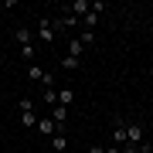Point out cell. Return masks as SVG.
<instances>
[{"instance_id":"11","label":"cell","mask_w":153,"mask_h":153,"mask_svg":"<svg viewBox=\"0 0 153 153\" xmlns=\"http://www.w3.org/2000/svg\"><path fill=\"white\" fill-rule=\"evenodd\" d=\"M82 24H85V31H92L95 24H99V14H95V10H88V14L82 17Z\"/></svg>"},{"instance_id":"14","label":"cell","mask_w":153,"mask_h":153,"mask_svg":"<svg viewBox=\"0 0 153 153\" xmlns=\"http://www.w3.org/2000/svg\"><path fill=\"white\" fill-rule=\"evenodd\" d=\"M78 41H82V44H92L95 34H92V31H82V34H78Z\"/></svg>"},{"instance_id":"17","label":"cell","mask_w":153,"mask_h":153,"mask_svg":"<svg viewBox=\"0 0 153 153\" xmlns=\"http://www.w3.org/2000/svg\"><path fill=\"white\" fill-rule=\"evenodd\" d=\"M105 153H119V146H105Z\"/></svg>"},{"instance_id":"9","label":"cell","mask_w":153,"mask_h":153,"mask_svg":"<svg viewBox=\"0 0 153 153\" xmlns=\"http://www.w3.org/2000/svg\"><path fill=\"white\" fill-rule=\"evenodd\" d=\"M51 146H55L58 153H65L68 150V136H65V133H55V143H51Z\"/></svg>"},{"instance_id":"1","label":"cell","mask_w":153,"mask_h":153,"mask_svg":"<svg viewBox=\"0 0 153 153\" xmlns=\"http://www.w3.org/2000/svg\"><path fill=\"white\" fill-rule=\"evenodd\" d=\"M17 109H21V126H24V129H34V126H38V116H34V99H21V102H17Z\"/></svg>"},{"instance_id":"10","label":"cell","mask_w":153,"mask_h":153,"mask_svg":"<svg viewBox=\"0 0 153 153\" xmlns=\"http://www.w3.org/2000/svg\"><path fill=\"white\" fill-rule=\"evenodd\" d=\"M41 102H44V105H51V109H55V105H58V92H55V88H48V92L41 95Z\"/></svg>"},{"instance_id":"5","label":"cell","mask_w":153,"mask_h":153,"mask_svg":"<svg viewBox=\"0 0 153 153\" xmlns=\"http://www.w3.org/2000/svg\"><path fill=\"white\" fill-rule=\"evenodd\" d=\"M34 129H38L41 136H55L58 126H55V119H38V126H34Z\"/></svg>"},{"instance_id":"12","label":"cell","mask_w":153,"mask_h":153,"mask_svg":"<svg viewBox=\"0 0 153 153\" xmlns=\"http://www.w3.org/2000/svg\"><path fill=\"white\" fill-rule=\"evenodd\" d=\"M27 78L41 82V78H44V68H41V65H27Z\"/></svg>"},{"instance_id":"6","label":"cell","mask_w":153,"mask_h":153,"mask_svg":"<svg viewBox=\"0 0 153 153\" xmlns=\"http://www.w3.org/2000/svg\"><path fill=\"white\" fill-rule=\"evenodd\" d=\"M71 102H75V88H71V85H65V88H58V105H65V109H68Z\"/></svg>"},{"instance_id":"7","label":"cell","mask_w":153,"mask_h":153,"mask_svg":"<svg viewBox=\"0 0 153 153\" xmlns=\"http://www.w3.org/2000/svg\"><path fill=\"white\" fill-rule=\"evenodd\" d=\"M61 68H65V71H78V68H82V58H71V55H65V58H61Z\"/></svg>"},{"instance_id":"18","label":"cell","mask_w":153,"mask_h":153,"mask_svg":"<svg viewBox=\"0 0 153 153\" xmlns=\"http://www.w3.org/2000/svg\"><path fill=\"white\" fill-rule=\"evenodd\" d=\"M143 146H146V150H153V140H146V143H143Z\"/></svg>"},{"instance_id":"19","label":"cell","mask_w":153,"mask_h":153,"mask_svg":"<svg viewBox=\"0 0 153 153\" xmlns=\"http://www.w3.org/2000/svg\"><path fill=\"white\" fill-rule=\"evenodd\" d=\"M140 153H153V150H146V146H140Z\"/></svg>"},{"instance_id":"4","label":"cell","mask_w":153,"mask_h":153,"mask_svg":"<svg viewBox=\"0 0 153 153\" xmlns=\"http://www.w3.org/2000/svg\"><path fill=\"white\" fill-rule=\"evenodd\" d=\"M14 41H17V48H27V44H34V34L27 27H17L14 31Z\"/></svg>"},{"instance_id":"13","label":"cell","mask_w":153,"mask_h":153,"mask_svg":"<svg viewBox=\"0 0 153 153\" xmlns=\"http://www.w3.org/2000/svg\"><path fill=\"white\" fill-rule=\"evenodd\" d=\"M41 88H44V92H48V88H55V75H51V71H44V78H41Z\"/></svg>"},{"instance_id":"3","label":"cell","mask_w":153,"mask_h":153,"mask_svg":"<svg viewBox=\"0 0 153 153\" xmlns=\"http://www.w3.org/2000/svg\"><path fill=\"white\" fill-rule=\"evenodd\" d=\"M34 38L55 41V21H51V17H41V21H38V34H34Z\"/></svg>"},{"instance_id":"15","label":"cell","mask_w":153,"mask_h":153,"mask_svg":"<svg viewBox=\"0 0 153 153\" xmlns=\"http://www.w3.org/2000/svg\"><path fill=\"white\" fill-rule=\"evenodd\" d=\"M119 153H140V146H133V143H126V146H119Z\"/></svg>"},{"instance_id":"2","label":"cell","mask_w":153,"mask_h":153,"mask_svg":"<svg viewBox=\"0 0 153 153\" xmlns=\"http://www.w3.org/2000/svg\"><path fill=\"white\" fill-rule=\"evenodd\" d=\"M126 143H133V146H143L146 143V133H143L140 123H126Z\"/></svg>"},{"instance_id":"16","label":"cell","mask_w":153,"mask_h":153,"mask_svg":"<svg viewBox=\"0 0 153 153\" xmlns=\"http://www.w3.org/2000/svg\"><path fill=\"white\" fill-rule=\"evenodd\" d=\"M88 153H105V146H88Z\"/></svg>"},{"instance_id":"8","label":"cell","mask_w":153,"mask_h":153,"mask_svg":"<svg viewBox=\"0 0 153 153\" xmlns=\"http://www.w3.org/2000/svg\"><path fill=\"white\" fill-rule=\"evenodd\" d=\"M82 48H85V44L78 41V38H71V41H68V55H71V58H82Z\"/></svg>"}]
</instances>
